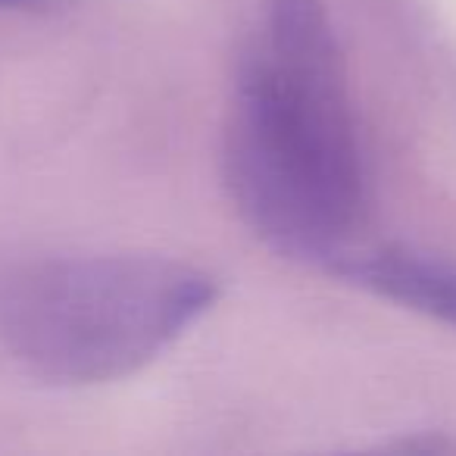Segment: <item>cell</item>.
Returning <instances> with one entry per match:
<instances>
[{
	"label": "cell",
	"mask_w": 456,
	"mask_h": 456,
	"mask_svg": "<svg viewBox=\"0 0 456 456\" xmlns=\"http://www.w3.org/2000/svg\"><path fill=\"white\" fill-rule=\"evenodd\" d=\"M331 273L456 329V266L412 250H350Z\"/></svg>",
	"instance_id": "cell-3"
},
{
	"label": "cell",
	"mask_w": 456,
	"mask_h": 456,
	"mask_svg": "<svg viewBox=\"0 0 456 456\" xmlns=\"http://www.w3.org/2000/svg\"><path fill=\"white\" fill-rule=\"evenodd\" d=\"M216 300L188 263L144 254L0 260V347L35 379L103 385L144 369Z\"/></svg>",
	"instance_id": "cell-2"
},
{
	"label": "cell",
	"mask_w": 456,
	"mask_h": 456,
	"mask_svg": "<svg viewBox=\"0 0 456 456\" xmlns=\"http://www.w3.org/2000/svg\"><path fill=\"white\" fill-rule=\"evenodd\" d=\"M16 4H32V0H0V7H16Z\"/></svg>",
	"instance_id": "cell-4"
},
{
	"label": "cell",
	"mask_w": 456,
	"mask_h": 456,
	"mask_svg": "<svg viewBox=\"0 0 456 456\" xmlns=\"http://www.w3.org/2000/svg\"><path fill=\"white\" fill-rule=\"evenodd\" d=\"M222 159L238 213L273 250L329 269L354 250L366 169L325 0H263Z\"/></svg>",
	"instance_id": "cell-1"
}]
</instances>
